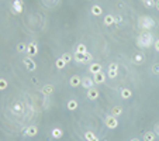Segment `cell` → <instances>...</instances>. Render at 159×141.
I'll use <instances>...</instances> for the list:
<instances>
[{"mask_svg":"<svg viewBox=\"0 0 159 141\" xmlns=\"http://www.w3.org/2000/svg\"><path fill=\"white\" fill-rule=\"evenodd\" d=\"M155 42L154 40V35H152L149 31H144V33H141L137 38V45L141 47V48H147V47H151L152 44Z\"/></svg>","mask_w":159,"mask_h":141,"instance_id":"obj_1","label":"cell"},{"mask_svg":"<svg viewBox=\"0 0 159 141\" xmlns=\"http://www.w3.org/2000/svg\"><path fill=\"white\" fill-rule=\"evenodd\" d=\"M138 26H140L142 30L149 31L155 27V20L152 19V17H149V16H142V17H140V20H138Z\"/></svg>","mask_w":159,"mask_h":141,"instance_id":"obj_2","label":"cell"},{"mask_svg":"<svg viewBox=\"0 0 159 141\" xmlns=\"http://www.w3.org/2000/svg\"><path fill=\"white\" fill-rule=\"evenodd\" d=\"M104 123H106V127H108V128H111V130L118 127V120H117V117H114L113 114L107 116L106 120H104Z\"/></svg>","mask_w":159,"mask_h":141,"instance_id":"obj_3","label":"cell"},{"mask_svg":"<svg viewBox=\"0 0 159 141\" xmlns=\"http://www.w3.org/2000/svg\"><path fill=\"white\" fill-rule=\"evenodd\" d=\"M11 10L14 14H21L23 10H24V3L23 0H14L13 2V6H11Z\"/></svg>","mask_w":159,"mask_h":141,"instance_id":"obj_4","label":"cell"},{"mask_svg":"<svg viewBox=\"0 0 159 141\" xmlns=\"http://www.w3.org/2000/svg\"><path fill=\"white\" fill-rule=\"evenodd\" d=\"M117 75H118V65L115 62H111L108 65V78L114 79V78H117Z\"/></svg>","mask_w":159,"mask_h":141,"instance_id":"obj_5","label":"cell"},{"mask_svg":"<svg viewBox=\"0 0 159 141\" xmlns=\"http://www.w3.org/2000/svg\"><path fill=\"white\" fill-rule=\"evenodd\" d=\"M23 62H24V65H26L27 70H35V68H37V63H35V61L31 60L30 56L24 58V60H23Z\"/></svg>","mask_w":159,"mask_h":141,"instance_id":"obj_6","label":"cell"},{"mask_svg":"<svg viewBox=\"0 0 159 141\" xmlns=\"http://www.w3.org/2000/svg\"><path fill=\"white\" fill-rule=\"evenodd\" d=\"M99 96H100V92H99V89L94 88V86L90 88V89H87V99H89V100H96Z\"/></svg>","mask_w":159,"mask_h":141,"instance_id":"obj_7","label":"cell"},{"mask_svg":"<svg viewBox=\"0 0 159 141\" xmlns=\"http://www.w3.org/2000/svg\"><path fill=\"white\" fill-rule=\"evenodd\" d=\"M38 134V127L37 126H28L24 131V136L26 137H35Z\"/></svg>","mask_w":159,"mask_h":141,"instance_id":"obj_8","label":"cell"},{"mask_svg":"<svg viewBox=\"0 0 159 141\" xmlns=\"http://www.w3.org/2000/svg\"><path fill=\"white\" fill-rule=\"evenodd\" d=\"M27 54L30 56L33 55H37V52H38V45L35 44V42H30V44H27Z\"/></svg>","mask_w":159,"mask_h":141,"instance_id":"obj_9","label":"cell"},{"mask_svg":"<svg viewBox=\"0 0 159 141\" xmlns=\"http://www.w3.org/2000/svg\"><path fill=\"white\" fill-rule=\"evenodd\" d=\"M94 85H96V83H94V81H93L92 78H89V76L82 78V86H83L85 89H90V88H93Z\"/></svg>","mask_w":159,"mask_h":141,"instance_id":"obj_10","label":"cell"},{"mask_svg":"<svg viewBox=\"0 0 159 141\" xmlns=\"http://www.w3.org/2000/svg\"><path fill=\"white\" fill-rule=\"evenodd\" d=\"M93 81H94V83H97V85L104 83V82H106V74L101 70V72H99V74L93 75Z\"/></svg>","mask_w":159,"mask_h":141,"instance_id":"obj_11","label":"cell"},{"mask_svg":"<svg viewBox=\"0 0 159 141\" xmlns=\"http://www.w3.org/2000/svg\"><path fill=\"white\" fill-rule=\"evenodd\" d=\"M89 70L92 72L93 75H96V74H99V72H101L103 68H101V65H100L99 62H92L89 65Z\"/></svg>","mask_w":159,"mask_h":141,"instance_id":"obj_12","label":"cell"},{"mask_svg":"<svg viewBox=\"0 0 159 141\" xmlns=\"http://www.w3.org/2000/svg\"><path fill=\"white\" fill-rule=\"evenodd\" d=\"M69 85L72 86V88H78V86L82 85V79L80 76H78V75H73V76H70L69 79Z\"/></svg>","mask_w":159,"mask_h":141,"instance_id":"obj_13","label":"cell"},{"mask_svg":"<svg viewBox=\"0 0 159 141\" xmlns=\"http://www.w3.org/2000/svg\"><path fill=\"white\" fill-rule=\"evenodd\" d=\"M51 136H52V138L59 140V138L63 137V130L62 128H59V127H55V128H52L51 130Z\"/></svg>","mask_w":159,"mask_h":141,"instance_id":"obj_14","label":"cell"},{"mask_svg":"<svg viewBox=\"0 0 159 141\" xmlns=\"http://www.w3.org/2000/svg\"><path fill=\"white\" fill-rule=\"evenodd\" d=\"M54 85H51V83H48V85H45L44 88H42V90H41V92H42V95H45V96H51L52 93H54Z\"/></svg>","mask_w":159,"mask_h":141,"instance_id":"obj_15","label":"cell"},{"mask_svg":"<svg viewBox=\"0 0 159 141\" xmlns=\"http://www.w3.org/2000/svg\"><path fill=\"white\" fill-rule=\"evenodd\" d=\"M66 107H68V110H70V111H75V110H76V109L79 107V103H78V100H75V99H70V100L66 103Z\"/></svg>","mask_w":159,"mask_h":141,"instance_id":"obj_16","label":"cell"},{"mask_svg":"<svg viewBox=\"0 0 159 141\" xmlns=\"http://www.w3.org/2000/svg\"><path fill=\"white\" fill-rule=\"evenodd\" d=\"M90 11H92L93 16H101L103 14V9H101V6H99V4H93Z\"/></svg>","mask_w":159,"mask_h":141,"instance_id":"obj_17","label":"cell"},{"mask_svg":"<svg viewBox=\"0 0 159 141\" xmlns=\"http://www.w3.org/2000/svg\"><path fill=\"white\" fill-rule=\"evenodd\" d=\"M156 140V134L154 131H147L144 134V141H155Z\"/></svg>","mask_w":159,"mask_h":141,"instance_id":"obj_18","label":"cell"},{"mask_svg":"<svg viewBox=\"0 0 159 141\" xmlns=\"http://www.w3.org/2000/svg\"><path fill=\"white\" fill-rule=\"evenodd\" d=\"M104 26H113L114 24V16H111V14H106L104 16Z\"/></svg>","mask_w":159,"mask_h":141,"instance_id":"obj_19","label":"cell"},{"mask_svg":"<svg viewBox=\"0 0 159 141\" xmlns=\"http://www.w3.org/2000/svg\"><path fill=\"white\" fill-rule=\"evenodd\" d=\"M13 111H14L16 114H20V113H23V111H24V104H23V103L13 104Z\"/></svg>","mask_w":159,"mask_h":141,"instance_id":"obj_20","label":"cell"},{"mask_svg":"<svg viewBox=\"0 0 159 141\" xmlns=\"http://www.w3.org/2000/svg\"><path fill=\"white\" fill-rule=\"evenodd\" d=\"M111 114L114 116V117L121 116L122 114V107H121V106H114V107L111 109Z\"/></svg>","mask_w":159,"mask_h":141,"instance_id":"obj_21","label":"cell"},{"mask_svg":"<svg viewBox=\"0 0 159 141\" xmlns=\"http://www.w3.org/2000/svg\"><path fill=\"white\" fill-rule=\"evenodd\" d=\"M86 52H87V47H86L85 44H79L78 47H76L75 54H86Z\"/></svg>","mask_w":159,"mask_h":141,"instance_id":"obj_22","label":"cell"},{"mask_svg":"<svg viewBox=\"0 0 159 141\" xmlns=\"http://www.w3.org/2000/svg\"><path fill=\"white\" fill-rule=\"evenodd\" d=\"M92 61H93V55L90 54L89 51L85 54V60H83V65H90L92 63Z\"/></svg>","mask_w":159,"mask_h":141,"instance_id":"obj_23","label":"cell"},{"mask_svg":"<svg viewBox=\"0 0 159 141\" xmlns=\"http://www.w3.org/2000/svg\"><path fill=\"white\" fill-rule=\"evenodd\" d=\"M131 96H132V92H131L129 89H127V88L121 89V97L122 99H129Z\"/></svg>","mask_w":159,"mask_h":141,"instance_id":"obj_24","label":"cell"},{"mask_svg":"<svg viewBox=\"0 0 159 141\" xmlns=\"http://www.w3.org/2000/svg\"><path fill=\"white\" fill-rule=\"evenodd\" d=\"M55 67L58 68V69H63V68L66 67V62H65L62 58H58V60H56V62H55Z\"/></svg>","mask_w":159,"mask_h":141,"instance_id":"obj_25","label":"cell"},{"mask_svg":"<svg viewBox=\"0 0 159 141\" xmlns=\"http://www.w3.org/2000/svg\"><path fill=\"white\" fill-rule=\"evenodd\" d=\"M16 48H17V52H20V54H21V52H26L27 51V44H24V42H19Z\"/></svg>","mask_w":159,"mask_h":141,"instance_id":"obj_26","label":"cell"},{"mask_svg":"<svg viewBox=\"0 0 159 141\" xmlns=\"http://www.w3.org/2000/svg\"><path fill=\"white\" fill-rule=\"evenodd\" d=\"M9 88V82L6 79L0 78V90H6Z\"/></svg>","mask_w":159,"mask_h":141,"instance_id":"obj_27","label":"cell"},{"mask_svg":"<svg viewBox=\"0 0 159 141\" xmlns=\"http://www.w3.org/2000/svg\"><path fill=\"white\" fill-rule=\"evenodd\" d=\"M93 138H96V134L93 133V131H86L85 133V140L90 141V140H93Z\"/></svg>","mask_w":159,"mask_h":141,"instance_id":"obj_28","label":"cell"},{"mask_svg":"<svg viewBox=\"0 0 159 141\" xmlns=\"http://www.w3.org/2000/svg\"><path fill=\"white\" fill-rule=\"evenodd\" d=\"M61 58H62V60L63 61H65V62H70V61H72V60H73V56H72V55H70V54H69V52H65V54H63V55L62 56H61Z\"/></svg>","mask_w":159,"mask_h":141,"instance_id":"obj_29","label":"cell"},{"mask_svg":"<svg viewBox=\"0 0 159 141\" xmlns=\"http://www.w3.org/2000/svg\"><path fill=\"white\" fill-rule=\"evenodd\" d=\"M142 61H144V55L142 54H135L134 55V62L135 63H141Z\"/></svg>","mask_w":159,"mask_h":141,"instance_id":"obj_30","label":"cell"},{"mask_svg":"<svg viewBox=\"0 0 159 141\" xmlns=\"http://www.w3.org/2000/svg\"><path fill=\"white\" fill-rule=\"evenodd\" d=\"M147 7H154L155 6V0H142Z\"/></svg>","mask_w":159,"mask_h":141,"instance_id":"obj_31","label":"cell"},{"mask_svg":"<svg viewBox=\"0 0 159 141\" xmlns=\"http://www.w3.org/2000/svg\"><path fill=\"white\" fill-rule=\"evenodd\" d=\"M152 74L159 75V63H154V65H152Z\"/></svg>","mask_w":159,"mask_h":141,"instance_id":"obj_32","label":"cell"},{"mask_svg":"<svg viewBox=\"0 0 159 141\" xmlns=\"http://www.w3.org/2000/svg\"><path fill=\"white\" fill-rule=\"evenodd\" d=\"M154 47H155V49L159 52V40H155V42H154Z\"/></svg>","mask_w":159,"mask_h":141,"instance_id":"obj_33","label":"cell"},{"mask_svg":"<svg viewBox=\"0 0 159 141\" xmlns=\"http://www.w3.org/2000/svg\"><path fill=\"white\" fill-rule=\"evenodd\" d=\"M154 133H155L156 136H159V123H158V124H156V126H155V131H154Z\"/></svg>","mask_w":159,"mask_h":141,"instance_id":"obj_34","label":"cell"},{"mask_svg":"<svg viewBox=\"0 0 159 141\" xmlns=\"http://www.w3.org/2000/svg\"><path fill=\"white\" fill-rule=\"evenodd\" d=\"M121 21V17H114V23H120Z\"/></svg>","mask_w":159,"mask_h":141,"instance_id":"obj_35","label":"cell"},{"mask_svg":"<svg viewBox=\"0 0 159 141\" xmlns=\"http://www.w3.org/2000/svg\"><path fill=\"white\" fill-rule=\"evenodd\" d=\"M155 7L159 10V0H155Z\"/></svg>","mask_w":159,"mask_h":141,"instance_id":"obj_36","label":"cell"},{"mask_svg":"<svg viewBox=\"0 0 159 141\" xmlns=\"http://www.w3.org/2000/svg\"><path fill=\"white\" fill-rule=\"evenodd\" d=\"M129 141H140V140H138V138H131Z\"/></svg>","mask_w":159,"mask_h":141,"instance_id":"obj_37","label":"cell"},{"mask_svg":"<svg viewBox=\"0 0 159 141\" xmlns=\"http://www.w3.org/2000/svg\"><path fill=\"white\" fill-rule=\"evenodd\" d=\"M90 141H99V138L96 137V138H93V140H90Z\"/></svg>","mask_w":159,"mask_h":141,"instance_id":"obj_38","label":"cell"}]
</instances>
